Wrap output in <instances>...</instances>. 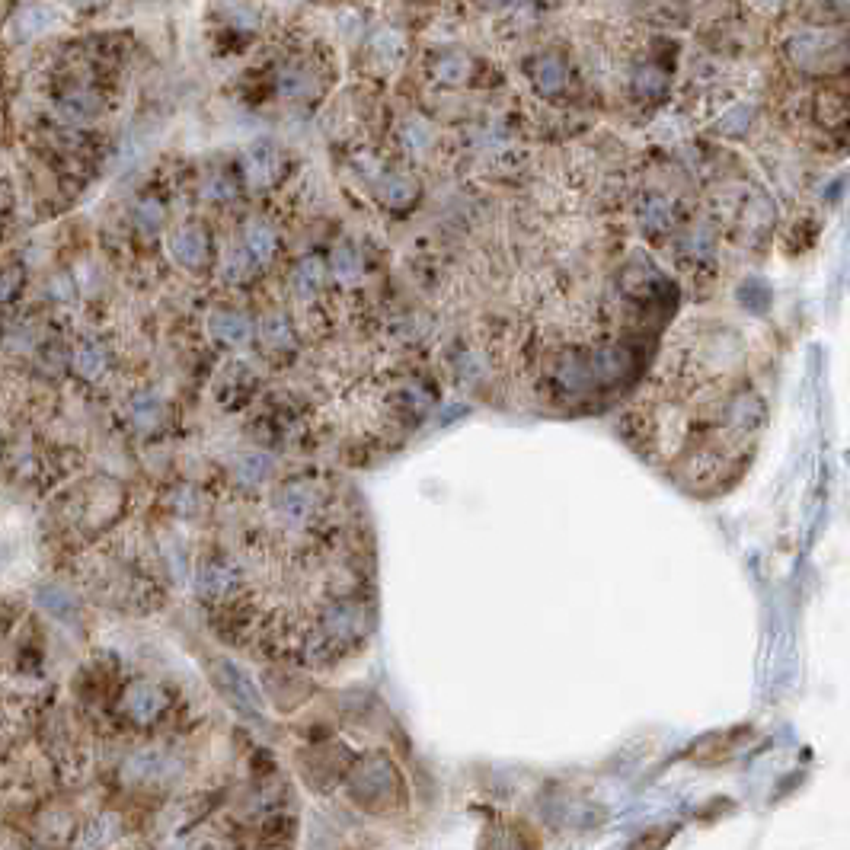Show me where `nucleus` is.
Wrapping results in <instances>:
<instances>
[{
    "label": "nucleus",
    "mask_w": 850,
    "mask_h": 850,
    "mask_svg": "<svg viewBox=\"0 0 850 850\" xmlns=\"http://www.w3.org/2000/svg\"><path fill=\"white\" fill-rule=\"evenodd\" d=\"M787 55L803 71H825V68H831V61L835 58L844 61V39L835 36V32H822V29L796 32V36L787 42Z\"/></svg>",
    "instance_id": "f257e3e1"
},
{
    "label": "nucleus",
    "mask_w": 850,
    "mask_h": 850,
    "mask_svg": "<svg viewBox=\"0 0 850 850\" xmlns=\"http://www.w3.org/2000/svg\"><path fill=\"white\" fill-rule=\"evenodd\" d=\"M170 707L167 691L154 681H132L122 694V710L125 716L138 726H151L163 716V710Z\"/></svg>",
    "instance_id": "f03ea898"
},
{
    "label": "nucleus",
    "mask_w": 850,
    "mask_h": 850,
    "mask_svg": "<svg viewBox=\"0 0 850 850\" xmlns=\"http://www.w3.org/2000/svg\"><path fill=\"white\" fill-rule=\"evenodd\" d=\"M170 253H173V259L179 266L202 269L208 263V253H211L208 234L202 231V227H195V224L179 227V231L170 237Z\"/></svg>",
    "instance_id": "7ed1b4c3"
},
{
    "label": "nucleus",
    "mask_w": 850,
    "mask_h": 850,
    "mask_svg": "<svg viewBox=\"0 0 850 850\" xmlns=\"http://www.w3.org/2000/svg\"><path fill=\"white\" fill-rule=\"evenodd\" d=\"M240 585V576L237 569L231 563L224 560H211L199 569V579H195V588H199V595L208 598V601H224L231 598L237 592Z\"/></svg>",
    "instance_id": "20e7f679"
},
{
    "label": "nucleus",
    "mask_w": 850,
    "mask_h": 850,
    "mask_svg": "<svg viewBox=\"0 0 850 850\" xmlns=\"http://www.w3.org/2000/svg\"><path fill=\"white\" fill-rule=\"evenodd\" d=\"M167 771H170V758L163 755V751H154V748L135 751V755L128 758L125 767H122L128 783H154L160 777H167Z\"/></svg>",
    "instance_id": "39448f33"
},
{
    "label": "nucleus",
    "mask_w": 850,
    "mask_h": 850,
    "mask_svg": "<svg viewBox=\"0 0 850 850\" xmlns=\"http://www.w3.org/2000/svg\"><path fill=\"white\" fill-rule=\"evenodd\" d=\"M531 80L541 96H557L569 84V68L560 55H541L531 68Z\"/></svg>",
    "instance_id": "423d86ee"
},
{
    "label": "nucleus",
    "mask_w": 850,
    "mask_h": 850,
    "mask_svg": "<svg viewBox=\"0 0 850 850\" xmlns=\"http://www.w3.org/2000/svg\"><path fill=\"white\" fill-rule=\"evenodd\" d=\"M275 173H279V157H275L272 147L259 144V147H253V151L243 154V179H247V186L266 189V186H272Z\"/></svg>",
    "instance_id": "0eeeda50"
},
{
    "label": "nucleus",
    "mask_w": 850,
    "mask_h": 850,
    "mask_svg": "<svg viewBox=\"0 0 850 850\" xmlns=\"http://www.w3.org/2000/svg\"><path fill=\"white\" fill-rule=\"evenodd\" d=\"M58 112L64 119H68L71 125H84V122H93L96 116L103 112V100L96 96L93 90H68L58 100Z\"/></svg>",
    "instance_id": "6e6552de"
},
{
    "label": "nucleus",
    "mask_w": 850,
    "mask_h": 850,
    "mask_svg": "<svg viewBox=\"0 0 850 850\" xmlns=\"http://www.w3.org/2000/svg\"><path fill=\"white\" fill-rule=\"evenodd\" d=\"M640 224H643V231L652 234V237L672 231L675 227L672 199H665V195H646L643 205H640Z\"/></svg>",
    "instance_id": "1a4fd4ad"
},
{
    "label": "nucleus",
    "mask_w": 850,
    "mask_h": 850,
    "mask_svg": "<svg viewBox=\"0 0 850 850\" xmlns=\"http://www.w3.org/2000/svg\"><path fill=\"white\" fill-rule=\"evenodd\" d=\"M473 74V61L464 52H441L432 61V77L445 87H461Z\"/></svg>",
    "instance_id": "9d476101"
},
{
    "label": "nucleus",
    "mask_w": 850,
    "mask_h": 850,
    "mask_svg": "<svg viewBox=\"0 0 850 850\" xmlns=\"http://www.w3.org/2000/svg\"><path fill=\"white\" fill-rule=\"evenodd\" d=\"M211 336H215L218 342H224V346H243V342H250L253 326L243 314L221 310V314L211 317Z\"/></svg>",
    "instance_id": "9b49d317"
},
{
    "label": "nucleus",
    "mask_w": 850,
    "mask_h": 850,
    "mask_svg": "<svg viewBox=\"0 0 850 850\" xmlns=\"http://www.w3.org/2000/svg\"><path fill=\"white\" fill-rule=\"evenodd\" d=\"M71 368H74L84 381H100L103 374H106V368H109V352L100 346V342H84V346L74 349Z\"/></svg>",
    "instance_id": "f8f14e48"
},
{
    "label": "nucleus",
    "mask_w": 850,
    "mask_h": 850,
    "mask_svg": "<svg viewBox=\"0 0 850 850\" xmlns=\"http://www.w3.org/2000/svg\"><path fill=\"white\" fill-rule=\"evenodd\" d=\"M275 231L266 221H250L247 231H243V250L250 253L253 263H269L275 253Z\"/></svg>",
    "instance_id": "ddd939ff"
},
{
    "label": "nucleus",
    "mask_w": 850,
    "mask_h": 850,
    "mask_svg": "<svg viewBox=\"0 0 850 850\" xmlns=\"http://www.w3.org/2000/svg\"><path fill=\"white\" fill-rule=\"evenodd\" d=\"M317 87L314 71L301 68V64H288V68L279 71V93L285 100H307Z\"/></svg>",
    "instance_id": "4468645a"
},
{
    "label": "nucleus",
    "mask_w": 850,
    "mask_h": 850,
    "mask_svg": "<svg viewBox=\"0 0 850 850\" xmlns=\"http://www.w3.org/2000/svg\"><path fill=\"white\" fill-rule=\"evenodd\" d=\"M378 195L390 208H400L416 199V186H413V179H406L400 173H384L378 179Z\"/></svg>",
    "instance_id": "2eb2a0df"
},
{
    "label": "nucleus",
    "mask_w": 850,
    "mask_h": 850,
    "mask_svg": "<svg viewBox=\"0 0 850 850\" xmlns=\"http://www.w3.org/2000/svg\"><path fill=\"white\" fill-rule=\"evenodd\" d=\"M36 595H39V604H42V608L52 614V617L64 620V624H68V620H74L77 601L71 598V592H64L61 585H42Z\"/></svg>",
    "instance_id": "dca6fc26"
},
{
    "label": "nucleus",
    "mask_w": 850,
    "mask_h": 850,
    "mask_svg": "<svg viewBox=\"0 0 850 850\" xmlns=\"http://www.w3.org/2000/svg\"><path fill=\"white\" fill-rule=\"evenodd\" d=\"M668 90V74L662 68H656V64H640V68L633 71V93L643 96V100H656V96H662Z\"/></svg>",
    "instance_id": "f3484780"
},
{
    "label": "nucleus",
    "mask_w": 850,
    "mask_h": 850,
    "mask_svg": "<svg viewBox=\"0 0 850 850\" xmlns=\"http://www.w3.org/2000/svg\"><path fill=\"white\" fill-rule=\"evenodd\" d=\"M52 23V13L48 10H42V7H26V10H20L10 20V32H13V39H32V36H39V32Z\"/></svg>",
    "instance_id": "a211bd4d"
},
{
    "label": "nucleus",
    "mask_w": 850,
    "mask_h": 850,
    "mask_svg": "<svg viewBox=\"0 0 850 850\" xmlns=\"http://www.w3.org/2000/svg\"><path fill=\"white\" fill-rule=\"evenodd\" d=\"M132 419L135 425H141V429H154V425H160L163 419V403L151 394H141L132 400Z\"/></svg>",
    "instance_id": "6ab92c4d"
},
{
    "label": "nucleus",
    "mask_w": 850,
    "mask_h": 850,
    "mask_svg": "<svg viewBox=\"0 0 850 850\" xmlns=\"http://www.w3.org/2000/svg\"><path fill=\"white\" fill-rule=\"evenodd\" d=\"M116 815H100V819H93L87 828H84V838H80V844L84 847H100V844H109L112 835H116Z\"/></svg>",
    "instance_id": "aec40b11"
},
{
    "label": "nucleus",
    "mask_w": 850,
    "mask_h": 850,
    "mask_svg": "<svg viewBox=\"0 0 850 850\" xmlns=\"http://www.w3.org/2000/svg\"><path fill=\"white\" fill-rule=\"evenodd\" d=\"M163 218H167V211H163V202H157V199H141L138 208H135V221H138L141 231H160Z\"/></svg>",
    "instance_id": "412c9836"
},
{
    "label": "nucleus",
    "mask_w": 850,
    "mask_h": 850,
    "mask_svg": "<svg viewBox=\"0 0 850 850\" xmlns=\"http://www.w3.org/2000/svg\"><path fill=\"white\" fill-rule=\"evenodd\" d=\"M751 116H755V112H751V106H732L729 112L723 119H719V132L723 135H742L745 128H751Z\"/></svg>",
    "instance_id": "4be33fe9"
},
{
    "label": "nucleus",
    "mask_w": 850,
    "mask_h": 850,
    "mask_svg": "<svg viewBox=\"0 0 850 850\" xmlns=\"http://www.w3.org/2000/svg\"><path fill=\"white\" fill-rule=\"evenodd\" d=\"M202 195L208 202H227V199H234V183L227 176H208L205 179V186H202Z\"/></svg>",
    "instance_id": "5701e85b"
},
{
    "label": "nucleus",
    "mask_w": 850,
    "mask_h": 850,
    "mask_svg": "<svg viewBox=\"0 0 850 850\" xmlns=\"http://www.w3.org/2000/svg\"><path fill=\"white\" fill-rule=\"evenodd\" d=\"M36 339H39V336H36V326H32V323H29V326H26V323H13L10 330H7V342H10L13 349H20V352H23V349L29 352L32 346H36Z\"/></svg>",
    "instance_id": "b1692460"
},
{
    "label": "nucleus",
    "mask_w": 850,
    "mask_h": 850,
    "mask_svg": "<svg viewBox=\"0 0 850 850\" xmlns=\"http://www.w3.org/2000/svg\"><path fill=\"white\" fill-rule=\"evenodd\" d=\"M23 285V269H4L0 272V304L16 298V291Z\"/></svg>",
    "instance_id": "393cba45"
},
{
    "label": "nucleus",
    "mask_w": 850,
    "mask_h": 850,
    "mask_svg": "<svg viewBox=\"0 0 850 850\" xmlns=\"http://www.w3.org/2000/svg\"><path fill=\"white\" fill-rule=\"evenodd\" d=\"M403 135H406V141H410L413 151H425V147H429V141H432L429 128H425L422 122H410V125L403 128Z\"/></svg>",
    "instance_id": "a878e982"
},
{
    "label": "nucleus",
    "mask_w": 850,
    "mask_h": 850,
    "mask_svg": "<svg viewBox=\"0 0 850 850\" xmlns=\"http://www.w3.org/2000/svg\"><path fill=\"white\" fill-rule=\"evenodd\" d=\"M400 48H403L400 36H394V32H390V29H381L378 36H374V52H381V55H397Z\"/></svg>",
    "instance_id": "bb28decb"
},
{
    "label": "nucleus",
    "mask_w": 850,
    "mask_h": 850,
    "mask_svg": "<svg viewBox=\"0 0 850 850\" xmlns=\"http://www.w3.org/2000/svg\"><path fill=\"white\" fill-rule=\"evenodd\" d=\"M486 7H509V4H515V0H483Z\"/></svg>",
    "instance_id": "cd10ccee"
}]
</instances>
